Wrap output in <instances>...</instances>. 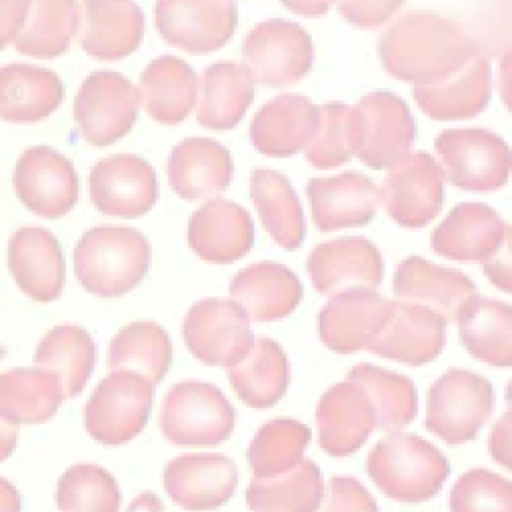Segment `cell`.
<instances>
[{"label":"cell","instance_id":"1","mask_svg":"<svg viewBox=\"0 0 512 512\" xmlns=\"http://www.w3.org/2000/svg\"><path fill=\"white\" fill-rule=\"evenodd\" d=\"M468 30L432 12H406L378 38L382 68L414 86H430L458 72L476 52Z\"/></svg>","mask_w":512,"mask_h":512},{"label":"cell","instance_id":"2","mask_svg":"<svg viewBox=\"0 0 512 512\" xmlns=\"http://www.w3.org/2000/svg\"><path fill=\"white\" fill-rule=\"evenodd\" d=\"M150 266V244L128 226H96L74 248V274L82 288L100 298H116L136 288Z\"/></svg>","mask_w":512,"mask_h":512},{"label":"cell","instance_id":"3","mask_svg":"<svg viewBox=\"0 0 512 512\" xmlns=\"http://www.w3.org/2000/svg\"><path fill=\"white\" fill-rule=\"evenodd\" d=\"M366 474L378 490L396 502H424L440 492L450 466L428 440L392 432L366 456Z\"/></svg>","mask_w":512,"mask_h":512},{"label":"cell","instance_id":"4","mask_svg":"<svg viewBox=\"0 0 512 512\" xmlns=\"http://www.w3.org/2000/svg\"><path fill=\"white\" fill-rule=\"evenodd\" d=\"M158 424L176 446H216L234 430V408L218 386L184 380L166 392Z\"/></svg>","mask_w":512,"mask_h":512},{"label":"cell","instance_id":"5","mask_svg":"<svg viewBox=\"0 0 512 512\" xmlns=\"http://www.w3.org/2000/svg\"><path fill=\"white\" fill-rule=\"evenodd\" d=\"M154 384L132 370H110L84 406V428L106 446L136 438L150 416Z\"/></svg>","mask_w":512,"mask_h":512},{"label":"cell","instance_id":"6","mask_svg":"<svg viewBox=\"0 0 512 512\" xmlns=\"http://www.w3.org/2000/svg\"><path fill=\"white\" fill-rule=\"evenodd\" d=\"M492 384L470 370L450 368L428 390L426 428L450 446L464 444L480 432L492 414Z\"/></svg>","mask_w":512,"mask_h":512},{"label":"cell","instance_id":"7","mask_svg":"<svg viewBox=\"0 0 512 512\" xmlns=\"http://www.w3.org/2000/svg\"><path fill=\"white\" fill-rule=\"evenodd\" d=\"M444 180L466 192H492L508 182L510 150L484 128H450L434 140Z\"/></svg>","mask_w":512,"mask_h":512},{"label":"cell","instance_id":"8","mask_svg":"<svg viewBox=\"0 0 512 512\" xmlns=\"http://www.w3.org/2000/svg\"><path fill=\"white\" fill-rule=\"evenodd\" d=\"M184 344L194 358L208 366L230 368L254 344L246 312L224 298H204L190 306L182 322Z\"/></svg>","mask_w":512,"mask_h":512},{"label":"cell","instance_id":"9","mask_svg":"<svg viewBox=\"0 0 512 512\" xmlns=\"http://www.w3.org/2000/svg\"><path fill=\"white\" fill-rule=\"evenodd\" d=\"M242 58L254 82L272 88L290 86L312 66V40L296 22L270 18L246 34Z\"/></svg>","mask_w":512,"mask_h":512},{"label":"cell","instance_id":"10","mask_svg":"<svg viewBox=\"0 0 512 512\" xmlns=\"http://www.w3.org/2000/svg\"><path fill=\"white\" fill-rule=\"evenodd\" d=\"M138 116V94L118 72H92L74 98V122L84 142L108 146L128 134Z\"/></svg>","mask_w":512,"mask_h":512},{"label":"cell","instance_id":"11","mask_svg":"<svg viewBox=\"0 0 512 512\" xmlns=\"http://www.w3.org/2000/svg\"><path fill=\"white\" fill-rule=\"evenodd\" d=\"M12 186L24 208L48 220L68 214L80 194L72 162L50 146H32L20 154Z\"/></svg>","mask_w":512,"mask_h":512},{"label":"cell","instance_id":"12","mask_svg":"<svg viewBox=\"0 0 512 512\" xmlns=\"http://www.w3.org/2000/svg\"><path fill=\"white\" fill-rule=\"evenodd\" d=\"M154 22L160 36L190 54L220 50L234 34V0H156Z\"/></svg>","mask_w":512,"mask_h":512},{"label":"cell","instance_id":"13","mask_svg":"<svg viewBox=\"0 0 512 512\" xmlns=\"http://www.w3.org/2000/svg\"><path fill=\"white\" fill-rule=\"evenodd\" d=\"M360 162L372 170L392 168L414 144L416 124L406 102L394 92H370L356 104Z\"/></svg>","mask_w":512,"mask_h":512},{"label":"cell","instance_id":"14","mask_svg":"<svg viewBox=\"0 0 512 512\" xmlns=\"http://www.w3.org/2000/svg\"><path fill=\"white\" fill-rule=\"evenodd\" d=\"M444 174L426 152L400 158L378 190V202L386 214L404 228H422L442 208Z\"/></svg>","mask_w":512,"mask_h":512},{"label":"cell","instance_id":"15","mask_svg":"<svg viewBox=\"0 0 512 512\" xmlns=\"http://www.w3.org/2000/svg\"><path fill=\"white\" fill-rule=\"evenodd\" d=\"M92 204L106 216L140 218L158 198L154 168L134 154L98 160L88 176Z\"/></svg>","mask_w":512,"mask_h":512},{"label":"cell","instance_id":"16","mask_svg":"<svg viewBox=\"0 0 512 512\" xmlns=\"http://www.w3.org/2000/svg\"><path fill=\"white\" fill-rule=\"evenodd\" d=\"M392 310V300L372 288H348L330 296L318 314V336L338 354L366 350L382 330Z\"/></svg>","mask_w":512,"mask_h":512},{"label":"cell","instance_id":"17","mask_svg":"<svg viewBox=\"0 0 512 512\" xmlns=\"http://www.w3.org/2000/svg\"><path fill=\"white\" fill-rule=\"evenodd\" d=\"M238 484L232 458L218 452H192L172 458L164 468V490L188 512H206L226 504Z\"/></svg>","mask_w":512,"mask_h":512},{"label":"cell","instance_id":"18","mask_svg":"<svg viewBox=\"0 0 512 512\" xmlns=\"http://www.w3.org/2000/svg\"><path fill=\"white\" fill-rule=\"evenodd\" d=\"M446 340V322L434 310L392 300V310L382 330L366 346L368 352L410 366H422L438 358Z\"/></svg>","mask_w":512,"mask_h":512},{"label":"cell","instance_id":"19","mask_svg":"<svg viewBox=\"0 0 512 512\" xmlns=\"http://www.w3.org/2000/svg\"><path fill=\"white\" fill-rule=\"evenodd\" d=\"M308 274L316 292L332 296L348 288H376L384 276L378 248L362 236H342L314 246Z\"/></svg>","mask_w":512,"mask_h":512},{"label":"cell","instance_id":"20","mask_svg":"<svg viewBox=\"0 0 512 512\" xmlns=\"http://www.w3.org/2000/svg\"><path fill=\"white\" fill-rule=\"evenodd\" d=\"M144 28L134 0H82L78 6V42L96 60L126 58L140 46Z\"/></svg>","mask_w":512,"mask_h":512},{"label":"cell","instance_id":"21","mask_svg":"<svg viewBox=\"0 0 512 512\" xmlns=\"http://www.w3.org/2000/svg\"><path fill=\"white\" fill-rule=\"evenodd\" d=\"M510 230L502 216L480 202L456 204L434 228L432 250L454 262H484L496 254Z\"/></svg>","mask_w":512,"mask_h":512},{"label":"cell","instance_id":"22","mask_svg":"<svg viewBox=\"0 0 512 512\" xmlns=\"http://www.w3.org/2000/svg\"><path fill=\"white\" fill-rule=\"evenodd\" d=\"M376 428V412L368 394L356 382L330 386L316 404L320 448L330 456L356 452Z\"/></svg>","mask_w":512,"mask_h":512},{"label":"cell","instance_id":"23","mask_svg":"<svg viewBox=\"0 0 512 512\" xmlns=\"http://www.w3.org/2000/svg\"><path fill=\"white\" fill-rule=\"evenodd\" d=\"M8 268L34 302H54L64 288V256L56 236L38 226L18 228L8 242Z\"/></svg>","mask_w":512,"mask_h":512},{"label":"cell","instance_id":"24","mask_svg":"<svg viewBox=\"0 0 512 512\" xmlns=\"http://www.w3.org/2000/svg\"><path fill=\"white\" fill-rule=\"evenodd\" d=\"M306 196L320 232L364 226L378 208V188L360 172L312 178L306 186Z\"/></svg>","mask_w":512,"mask_h":512},{"label":"cell","instance_id":"25","mask_svg":"<svg viewBox=\"0 0 512 512\" xmlns=\"http://www.w3.org/2000/svg\"><path fill=\"white\" fill-rule=\"evenodd\" d=\"M254 244L250 214L230 200L202 204L188 222V246L212 264H230L242 258Z\"/></svg>","mask_w":512,"mask_h":512},{"label":"cell","instance_id":"26","mask_svg":"<svg viewBox=\"0 0 512 512\" xmlns=\"http://www.w3.org/2000/svg\"><path fill=\"white\" fill-rule=\"evenodd\" d=\"M318 126V106L302 94H278L250 124L252 146L272 158H288L306 148Z\"/></svg>","mask_w":512,"mask_h":512},{"label":"cell","instance_id":"27","mask_svg":"<svg viewBox=\"0 0 512 512\" xmlns=\"http://www.w3.org/2000/svg\"><path fill=\"white\" fill-rule=\"evenodd\" d=\"M230 300L246 312L248 320L274 322L296 310L302 300V284L282 264L256 262L230 280Z\"/></svg>","mask_w":512,"mask_h":512},{"label":"cell","instance_id":"28","mask_svg":"<svg viewBox=\"0 0 512 512\" xmlns=\"http://www.w3.org/2000/svg\"><path fill=\"white\" fill-rule=\"evenodd\" d=\"M392 290L398 300L426 306L452 322L460 304L474 294V282L460 270L408 256L396 266Z\"/></svg>","mask_w":512,"mask_h":512},{"label":"cell","instance_id":"29","mask_svg":"<svg viewBox=\"0 0 512 512\" xmlns=\"http://www.w3.org/2000/svg\"><path fill=\"white\" fill-rule=\"evenodd\" d=\"M454 322L460 342L470 356L496 368L512 364L510 304L474 292L460 304Z\"/></svg>","mask_w":512,"mask_h":512},{"label":"cell","instance_id":"30","mask_svg":"<svg viewBox=\"0 0 512 512\" xmlns=\"http://www.w3.org/2000/svg\"><path fill=\"white\" fill-rule=\"evenodd\" d=\"M418 108L432 120H462L484 110L490 100V62L476 50L464 66L446 80L414 86Z\"/></svg>","mask_w":512,"mask_h":512},{"label":"cell","instance_id":"31","mask_svg":"<svg viewBox=\"0 0 512 512\" xmlns=\"http://www.w3.org/2000/svg\"><path fill=\"white\" fill-rule=\"evenodd\" d=\"M232 178L230 152L212 138H186L168 158L170 188L184 200L220 194Z\"/></svg>","mask_w":512,"mask_h":512},{"label":"cell","instance_id":"32","mask_svg":"<svg viewBox=\"0 0 512 512\" xmlns=\"http://www.w3.org/2000/svg\"><path fill=\"white\" fill-rule=\"evenodd\" d=\"M62 98V80L48 68L22 62L0 68V120L4 122H40L56 112Z\"/></svg>","mask_w":512,"mask_h":512},{"label":"cell","instance_id":"33","mask_svg":"<svg viewBox=\"0 0 512 512\" xmlns=\"http://www.w3.org/2000/svg\"><path fill=\"white\" fill-rule=\"evenodd\" d=\"M196 120L210 130L234 128L254 100V80L244 64L220 60L196 80Z\"/></svg>","mask_w":512,"mask_h":512},{"label":"cell","instance_id":"34","mask_svg":"<svg viewBox=\"0 0 512 512\" xmlns=\"http://www.w3.org/2000/svg\"><path fill=\"white\" fill-rule=\"evenodd\" d=\"M138 102L144 112L166 126L182 122L196 102V74L176 56L152 60L138 82Z\"/></svg>","mask_w":512,"mask_h":512},{"label":"cell","instance_id":"35","mask_svg":"<svg viewBox=\"0 0 512 512\" xmlns=\"http://www.w3.org/2000/svg\"><path fill=\"white\" fill-rule=\"evenodd\" d=\"M228 380L246 406L270 408L288 388L290 364L278 342L260 336L254 338L248 354L228 368Z\"/></svg>","mask_w":512,"mask_h":512},{"label":"cell","instance_id":"36","mask_svg":"<svg viewBox=\"0 0 512 512\" xmlns=\"http://www.w3.org/2000/svg\"><path fill=\"white\" fill-rule=\"evenodd\" d=\"M62 402L58 378L40 366L0 372V418L14 426L42 424L56 414Z\"/></svg>","mask_w":512,"mask_h":512},{"label":"cell","instance_id":"37","mask_svg":"<svg viewBox=\"0 0 512 512\" xmlns=\"http://www.w3.org/2000/svg\"><path fill=\"white\" fill-rule=\"evenodd\" d=\"M322 498L320 468L308 458L280 474L254 478L246 488V504L254 512H318Z\"/></svg>","mask_w":512,"mask_h":512},{"label":"cell","instance_id":"38","mask_svg":"<svg viewBox=\"0 0 512 512\" xmlns=\"http://www.w3.org/2000/svg\"><path fill=\"white\" fill-rule=\"evenodd\" d=\"M250 196L272 240L284 250H296L306 236V222L290 182L280 172L258 168L250 174Z\"/></svg>","mask_w":512,"mask_h":512},{"label":"cell","instance_id":"39","mask_svg":"<svg viewBox=\"0 0 512 512\" xmlns=\"http://www.w3.org/2000/svg\"><path fill=\"white\" fill-rule=\"evenodd\" d=\"M34 362L58 378L64 400H68L78 396L86 386L96 362V346L84 328L60 324L48 330L38 342Z\"/></svg>","mask_w":512,"mask_h":512},{"label":"cell","instance_id":"40","mask_svg":"<svg viewBox=\"0 0 512 512\" xmlns=\"http://www.w3.org/2000/svg\"><path fill=\"white\" fill-rule=\"evenodd\" d=\"M76 28V0H28L22 26L14 38L16 52L52 60L70 48Z\"/></svg>","mask_w":512,"mask_h":512},{"label":"cell","instance_id":"41","mask_svg":"<svg viewBox=\"0 0 512 512\" xmlns=\"http://www.w3.org/2000/svg\"><path fill=\"white\" fill-rule=\"evenodd\" d=\"M106 362L110 370H132L158 384L172 362L170 336L156 322H130L114 334Z\"/></svg>","mask_w":512,"mask_h":512},{"label":"cell","instance_id":"42","mask_svg":"<svg viewBox=\"0 0 512 512\" xmlns=\"http://www.w3.org/2000/svg\"><path fill=\"white\" fill-rule=\"evenodd\" d=\"M346 378L368 394L376 412V428L392 434L416 418L418 400L410 378L364 362L352 366Z\"/></svg>","mask_w":512,"mask_h":512},{"label":"cell","instance_id":"43","mask_svg":"<svg viewBox=\"0 0 512 512\" xmlns=\"http://www.w3.org/2000/svg\"><path fill=\"white\" fill-rule=\"evenodd\" d=\"M310 428L292 418L268 420L248 446V464L254 478L280 474L302 460L310 444Z\"/></svg>","mask_w":512,"mask_h":512},{"label":"cell","instance_id":"44","mask_svg":"<svg viewBox=\"0 0 512 512\" xmlns=\"http://www.w3.org/2000/svg\"><path fill=\"white\" fill-rule=\"evenodd\" d=\"M358 146V112L356 106L326 102L318 106V126L304 148L310 166L330 170L342 166L356 154Z\"/></svg>","mask_w":512,"mask_h":512},{"label":"cell","instance_id":"45","mask_svg":"<svg viewBox=\"0 0 512 512\" xmlns=\"http://www.w3.org/2000/svg\"><path fill=\"white\" fill-rule=\"evenodd\" d=\"M60 512H118L120 490L110 472L96 464H74L58 480Z\"/></svg>","mask_w":512,"mask_h":512},{"label":"cell","instance_id":"46","mask_svg":"<svg viewBox=\"0 0 512 512\" xmlns=\"http://www.w3.org/2000/svg\"><path fill=\"white\" fill-rule=\"evenodd\" d=\"M450 512H512V486L486 468L464 472L448 496Z\"/></svg>","mask_w":512,"mask_h":512},{"label":"cell","instance_id":"47","mask_svg":"<svg viewBox=\"0 0 512 512\" xmlns=\"http://www.w3.org/2000/svg\"><path fill=\"white\" fill-rule=\"evenodd\" d=\"M320 512H378L372 494L350 476H332Z\"/></svg>","mask_w":512,"mask_h":512},{"label":"cell","instance_id":"48","mask_svg":"<svg viewBox=\"0 0 512 512\" xmlns=\"http://www.w3.org/2000/svg\"><path fill=\"white\" fill-rule=\"evenodd\" d=\"M404 0H340L338 8L346 22L372 30L388 22L402 6Z\"/></svg>","mask_w":512,"mask_h":512},{"label":"cell","instance_id":"49","mask_svg":"<svg viewBox=\"0 0 512 512\" xmlns=\"http://www.w3.org/2000/svg\"><path fill=\"white\" fill-rule=\"evenodd\" d=\"M28 0H0V52L14 42L24 14H26Z\"/></svg>","mask_w":512,"mask_h":512},{"label":"cell","instance_id":"50","mask_svg":"<svg viewBox=\"0 0 512 512\" xmlns=\"http://www.w3.org/2000/svg\"><path fill=\"white\" fill-rule=\"evenodd\" d=\"M490 456L506 470L512 468L510 464V414L504 412L502 418L494 424L490 438H488Z\"/></svg>","mask_w":512,"mask_h":512},{"label":"cell","instance_id":"51","mask_svg":"<svg viewBox=\"0 0 512 512\" xmlns=\"http://www.w3.org/2000/svg\"><path fill=\"white\" fill-rule=\"evenodd\" d=\"M508 240L502 244V248L492 254L488 260H484V272L490 278L492 284H496V288H500L502 292H510L512 290V282H510V264H508Z\"/></svg>","mask_w":512,"mask_h":512},{"label":"cell","instance_id":"52","mask_svg":"<svg viewBox=\"0 0 512 512\" xmlns=\"http://www.w3.org/2000/svg\"><path fill=\"white\" fill-rule=\"evenodd\" d=\"M284 8L300 16H322L336 0H280Z\"/></svg>","mask_w":512,"mask_h":512},{"label":"cell","instance_id":"53","mask_svg":"<svg viewBox=\"0 0 512 512\" xmlns=\"http://www.w3.org/2000/svg\"><path fill=\"white\" fill-rule=\"evenodd\" d=\"M0 512H20V494L4 478H0Z\"/></svg>","mask_w":512,"mask_h":512},{"label":"cell","instance_id":"54","mask_svg":"<svg viewBox=\"0 0 512 512\" xmlns=\"http://www.w3.org/2000/svg\"><path fill=\"white\" fill-rule=\"evenodd\" d=\"M16 446V426L0 418V462L6 460Z\"/></svg>","mask_w":512,"mask_h":512},{"label":"cell","instance_id":"55","mask_svg":"<svg viewBox=\"0 0 512 512\" xmlns=\"http://www.w3.org/2000/svg\"><path fill=\"white\" fill-rule=\"evenodd\" d=\"M2 356H4V348L0 346V360H2Z\"/></svg>","mask_w":512,"mask_h":512}]
</instances>
